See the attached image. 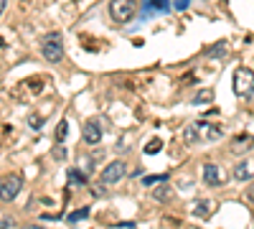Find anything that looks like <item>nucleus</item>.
Wrapping results in <instances>:
<instances>
[{"label": "nucleus", "instance_id": "39448f33", "mask_svg": "<svg viewBox=\"0 0 254 229\" xmlns=\"http://www.w3.org/2000/svg\"><path fill=\"white\" fill-rule=\"evenodd\" d=\"M20 186H23V178L20 176H5L3 178V186H0V196H3V201H13L20 191Z\"/></svg>", "mask_w": 254, "mask_h": 229}, {"label": "nucleus", "instance_id": "9d476101", "mask_svg": "<svg viewBox=\"0 0 254 229\" xmlns=\"http://www.w3.org/2000/svg\"><path fill=\"white\" fill-rule=\"evenodd\" d=\"M254 176V165L252 163H239V165H234V178L237 181H247V178H252Z\"/></svg>", "mask_w": 254, "mask_h": 229}, {"label": "nucleus", "instance_id": "0eeeda50", "mask_svg": "<svg viewBox=\"0 0 254 229\" xmlns=\"http://www.w3.org/2000/svg\"><path fill=\"white\" fill-rule=\"evenodd\" d=\"M81 135L84 140H87L89 145H97L102 140V128H99V122L97 120H89V122H84V128H81Z\"/></svg>", "mask_w": 254, "mask_h": 229}, {"label": "nucleus", "instance_id": "5701e85b", "mask_svg": "<svg viewBox=\"0 0 254 229\" xmlns=\"http://www.w3.org/2000/svg\"><path fill=\"white\" fill-rule=\"evenodd\" d=\"M249 199L254 201V186H252V189H249Z\"/></svg>", "mask_w": 254, "mask_h": 229}, {"label": "nucleus", "instance_id": "a211bd4d", "mask_svg": "<svg viewBox=\"0 0 254 229\" xmlns=\"http://www.w3.org/2000/svg\"><path fill=\"white\" fill-rule=\"evenodd\" d=\"M211 97H214V94H211L208 89H203V92H198V94L193 97V102H196V105H198V102H208Z\"/></svg>", "mask_w": 254, "mask_h": 229}, {"label": "nucleus", "instance_id": "4468645a", "mask_svg": "<svg viewBox=\"0 0 254 229\" xmlns=\"http://www.w3.org/2000/svg\"><path fill=\"white\" fill-rule=\"evenodd\" d=\"M247 143H249V138H242L237 145H231V153H244V151H249V145H247Z\"/></svg>", "mask_w": 254, "mask_h": 229}, {"label": "nucleus", "instance_id": "9b49d317", "mask_svg": "<svg viewBox=\"0 0 254 229\" xmlns=\"http://www.w3.org/2000/svg\"><path fill=\"white\" fill-rule=\"evenodd\" d=\"M87 217H89V206H81V209H76V212H71V214L66 217V222L76 224V222H81V219H87Z\"/></svg>", "mask_w": 254, "mask_h": 229}, {"label": "nucleus", "instance_id": "20e7f679", "mask_svg": "<svg viewBox=\"0 0 254 229\" xmlns=\"http://www.w3.org/2000/svg\"><path fill=\"white\" fill-rule=\"evenodd\" d=\"M41 51H44V59H46V61H51V64L61 61V56H64L61 36H59V33H49V36L44 38V46H41Z\"/></svg>", "mask_w": 254, "mask_h": 229}, {"label": "nucleus", "instance_id": "2eb2a0df", "mask_svg": "<svg viewBox=\"0 0 254 229\" xmlns=\"http://www.w3.org/2000/svg\"><path fill=\"white\" fill-rule=\"evenodd\" d=\"M168 3H171V0H147V5H150L153 10H165Z\"/></svg>", "mask_w": 254, "mask_h": 229}, {"label": "nucleus", "instance_id": "dca6fc26", "mask_svg": "<svg viewBox=\"0 0 254 229\" xmlns=\"http://www.w3.org/2000/svg\"><path fill=\"white\" fill-rule=\"evenodd\" d=\"M160 145H163L160 140H150V143L145 145V153H147V155H150V153H158V151H160Z\"/></svg>", "mask_w": 254, "mask_h": 229}, {"label": "nucleus", "instance_id": "1a4fd4ad", "mask_svg": "<svg viewBox=\"0 0 254 229\" xmlns=\"http://www.w3.org/2000/svg\"><path fill=\"white\" fill-rule=\"evenodd\" d=\"M214 209H216V204H211V201H206V199H201V201L193 204V214H196V217H203V219L214 214Z\"/></svg>", "mask_w": 254, "mask_h": 229}, {"label": "nucleus", "instance_id": "aec40b11", "mask_svg": "<svg viewBox=\"0 0 254 229\" xmlns=\"http://www.w3.org/2000/svg\"><path fill=\"white\" fill-rule=\"evenodd\" d=\"M132 227H137V224L135 222H120L117 224V229H132Z\"/></svg>", "mask_w": 254, "mask_h": 229}, {"label": "nucleus", "instance_id": "f3484780", "mask_svg": "<svg viewBox=\"0 0 254 229\" xmlns=\"http://www.w3.org/2000/svg\"><path fill=\"white\" fill-rule=\"evenodd\" d=\"M163 181H168V176H147L142 183L145 186H153V183H163Z\"/></svg>", "mask_w": 254, "mask_h": 229}, {"label": "nucleus", "instance_id": "f8f14e48", "mask_svg": "<svg viewBox=\"0 0 254 229\" xmlns=\"http://www.w3.org/2000/svg\"><path fill=\"white\" fill-rule=\"evenodd\" d=\"M69 183H74V186H87V176L79 173V171H69Z\"/></svg>", "mask_w": 254, "mask_h": 229}, {"label": "nucleus", "instance_id": "423d86ee", "mask_svg": "<svg viewBox=\"0 0 254 229\" xmlns=\"http://www.w3.org/2000/svg\"><path fill=\"white\" fill-rule=\"evenodd\" d=\"M122 176H125V163H122V160H112V163L107 165V168L102 171V183H104V186L117 183Z\"/></svg>", "mask_w": 254, "mask_h": 229}, {"label": "nucleus", "instance_id": "f257e3e1", "mask_svg": "<svg viewBox=\"0 0 254 229\" xmlns=\"http://www.w3.org/2000/svg\"><path fill=\"white\" fill-rule=\"evenodd\" d=\"M224 133H221V128L219 125H211V122H193V125H188L186 128V133H183V138H186V143L188 145H193V143H203V140H219Z\"/></svg>", "mask_w": 254, "mask_h": 229}, {"label": "nucleus", "instance_id": "f03ea898", "mask_svg": "<svg viewBox=\"0 0 254 229\" xmlns=\"http://www.w3.org/2000/svg\"><path fill=\"white\" fill-rule=\"evenodd\" d=\"M231 87H234V94L237 97H249L254 92V72L239 67L234 72V76H231Z\"/></svg>", "mask_w": 254, "mask_h": 229}, {"label": "nucleus", "instance_id": "4be33fe9", "mask_svg": "<svg viewBox=\"0 0 254 229\" xmlns=\"http://www.w3.org/2000/svg\"><path fill=\"white\" fill-rule=\"evenodd\" d=\"M168 194H171L168 189H160V191H155V196H158V199H168Z\"/></svg>", "mask_w": 254, "mask_h": 229}, {"label": "nucleus", "instance_id": "7ed1b4c3", "mask_svg": "<svg viewBox=\"0 0 254 229\" xmlns=\"http://www.w3.org/2000/svg\"><path fill=\"white\" fill-rule=\"evenodd\" d=\"M137 13V0H112L110 3V15L115 23H127Z\"/></svg>", "mask_w": 254, "mask_h": 229}, {"label": "nucleus", "instance_id": "ddd939ff", "mask_svg": "<svg viewBox=\"0 0 254 229\" xmlns=\"http://www.w3.org/2000/svg\"><path fill=\"white\" fill-rule=\"evenodd\" d=\"M66 133H69V120H61V122H59V128H56V140H59V143H64Z\"/></svg>", "mask_w": 254, "mask_h": 229}, {"label": "nucleus", "instance_id": "412c9836", "mask_svg": "<svg viewBox=\"0 0 254 229\" xmlns=\"http://www.w3.org/2000/svg\"><path fill=\"white\" fill-rule=\"evenodd\" d=\"M10 227H15V222L10 217H3V229H10Z\"/></svg>", "mask_w": 254, "mask_h": 229}, {"label": "nucleus", "instance_id": "6e6552de", "mask_svg": "<svg viewBox=\"0 0 254 229\" xmlns=\"http://www.w3.org/2000/svg\"><path fill=\"white\" fill-rule=\"evenodd\" d=\"M203 181H206L208 186H221L224 176H221V171H219L216 163H203Z\"/></svg>", "mask_w": 254, "mask_h": 229}, {"label": "nucleus", "instance_id": "6ab92c4d", "mask_svg": "<svg viewBox=\"0 0 254 229\" xmlns=\"http://www.w3.org/2000/svg\"><path fill=\"white\" fill-rule=\"evenodd\" d=\"M64 155H66V151H64L61 145H59V148L54 151V158H56V160H64Z\"/></svg>", "mask_w": 254, "mask_h": 229}]
</instances>
